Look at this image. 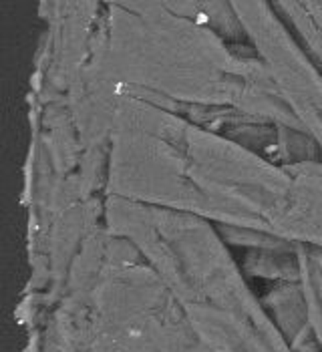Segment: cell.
<instances>
[{
  "instance_id": "2",
  "label": "cell",
  "mask_w": 322,
  "mask_h": 352,
  "mask_svg": "<svg viewBox=\"0 0 322 352\" xmlns=\"http://www.w3.org/2000/svg\"><path fill=\"white\" fill-rule=\"evenodd\" d=\"M117 91L173 113L236 109L304 127L252 43L232 45L165 2H103L91 58L65 97L83 141L107 139Z\"/></svg>"
},
{
  "instance_id": "4",
  "label": "cell",
  "mask_w": 322,
  "mask_h": 352,
  "mask_svg": "<svg viewBox=\"0 0 322 352\" xmlns=\"http://www.w3.org/2000/svg\"><path fill=\"white\" fill-rule=\"evenodd\" d=\"M69 352H212L141 252L115 234Z\"/></svg>"
},
{
  "instance_id": "6",
  "label": "cell",
  "mask_w": 322,
  "mask_h": 352,
  "mask_svg": "<svg viewBox=\"0 0 322 352\" xmlns=\"http://www.w3.org/2000/svg\"><path fill=\"white\" fill-rule=\"evenodd\" d=\"M272 6L322 73V0H278Z\"/></svg>"
},
{
  "instance_id": "5",
  "label": "cell",
  "mask_w": 322,
  "mask_h": 352,
  "mask_svg": "<svg viewBox=\"0 0 322 352\" xmlns=\"http://www.w3.org/2000/svg\"><path fill=\"white\" fill-rule=\"evenodd\" d=\"M274 326L292 352H322L321 342L310 322L308 302L300 282H276L260 296Z\"/></svg>"
},
{
  "instance_id": "1",
  "label": "cell",
  "mask_w": 322,
  "mask_h": 352,
  "mask_svg": "<svg viewBox=\"0 0 322 352\" xmlns=\"http://www.w3.org/2000/svg\"><path fill=\"white\" fill-rule=\"evenodd\" d=\"M105 197L322 248V160L280 165L125 91L113 107Z\"/></svg>"
},
{
  "instance_id": "8",
  "label": "cell",
  "mask_w": 322,
  "mask_h": 352,
  "mask_svg": "<svg viewBox=\"0 0 322 352\" xmlns=\"http://www.w3.org/2000/svg\"><path fill=\"white\" fill-rule=\"evenodd\" d=\"M300 264V286L308 302L310 322L322 346V248L308 244H296Z\"/></svg>"
},
{
  "instance_id": "3",
  "label": "cell",
  "mask_w": 322,
  "mask_h": 352,
  "mask_svg": "<svg viewBox=\"0 0 322 352\" xmlns=\"http://www.w3.org/2000/svg\"><path fill=\"white\" fill-rule=\"evenodd\" d=\"M105 223L160 274L210 351L292 352L214 226L119 197H105Z\"/></svg>"
},
{
  "instance_id": "7",
  "label": "cell",
  "mask_w": 322,
  "mask_h": 352,
  "mask_svg": "<svg viewBox=\"0 0 322 352\" xmlns=\"http://www.w3.org/2000/svg\"><path fill=\"white\" fill-rule=\"evenodd\" d=\"M248 278H260L276 282H296L300 278V264L296 244L288 242L278 248H256L246 250L244 258L238 260Z\"/></svg>"
}]
</instances>
